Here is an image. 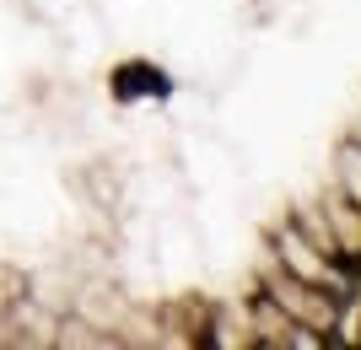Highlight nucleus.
<instances>
[{
	"instance_id": "f257e3e1",
	"label": "nucleus",
	"mask_w": 361,
	"mask_h": 350,
	"mask_svg": "<svg viewBox=\"0 0 361 350\" xmlns=\"http://www.w3.org/2000/svg\"><path fill=\"white\" fill-rule=\"evenodd\" d=\"M259 291L264 296H275V302L286 307L291 318L302 323V329H318V335L329 339V329H334V313H340V302H334L324 286H313V280H297L291 270H264V280H259Z\"/></svg>"
},
{
	"instance_id": "f03ea898",
	"label": "nucleus",
	"mask_w": 361,
	"mask_h": 350,
	"mask_svg": "<svg viewBox=\"0 0 361 350\" xmlns=\"http://www.w3.org/2000/svg\"><path fill=\"white\" fill-rule=\"evenodd\" d=\"M334 189H340L350 205H361V140L340 146V156H334Z\"/></svg>"
}]
</instances>
